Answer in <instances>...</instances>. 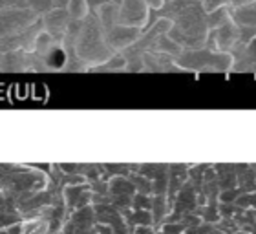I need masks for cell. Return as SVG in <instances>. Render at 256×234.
I'll return each mask as SVG.
<instances>
[{
  "label": "cell",
  "instance_id": "6da1fadb",
  "mask_svg": "<svg viewBox=\"0 0 256 234\" xmlns=\"http://www.w3.org/2000/svg\"><path fill=\"white\" fill-rule=\"evenodd\" d=\"M106 42V33H104L101 18H97L92 13L88 20L80 24V30L75 38L74 52L77 54V57L82 58V64L101 62L112 55V48H108Z\"/></svg>",
  "mask_w": 256,
  "mask_h": 234
},
{
  "label": "cell",
  "instance_id": "7a4b0ae2",
  "mask_svg": "<svg viewBox=\"0 0 256 234\" xmlns=\"http://www.w3.org/2000/svg\"><path fill=\"white\" fill-rule=\"evenodd\" d=\"M38 20V13L28 8H10L0 11V38L13 37L26 32Z\"/></svg>",
  "mask_w": 256,
  "mask_h": 234
}]
</instances>
